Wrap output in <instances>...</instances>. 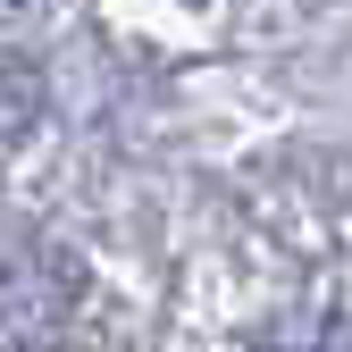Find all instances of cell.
I'll use <instances>...</instances> for the list:
<instances>
[]
</instances>
